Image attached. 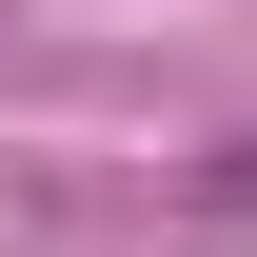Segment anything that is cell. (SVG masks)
Returning <instances> with one entry per match:
<instances>
[{"mask_svg": "<svg viewBox=\"0 0 257 257\" xmlns=\"http://www.w3.org/2000/svg\"><path fill=\"white\" fill-rule=\"evenodd\" d=\"M198 218H218V237H257V139H218V159H198Z\"/></svg>", "mask_w": 257, "mask_h": 257, "instance_id": "6da1fadb", "label": "cell"}]
</instances>
